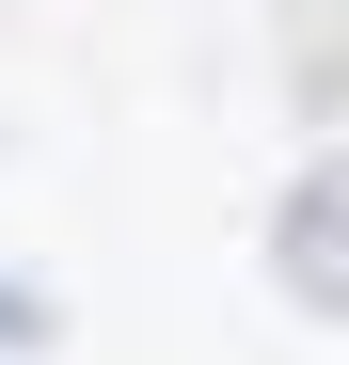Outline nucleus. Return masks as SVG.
Listing matches in <instances>:
<instances>
[{
	"label": "nucleus",
	"mask_w": 349,
	"mask_h": 365,
	"mask_svg": "<svg viewBox=\"0 0 349 365\" xmlns=\"http://www.w3.org/2000/svg\"><path fill=\"white\" fill-rule=\"evenodd\" d=\"M270 270L318 302V318H349V159H318L302 191H286V222H270Z\"/></svg>",
	"instance_id": "nucleus-1"
},
{
	"label": "nucleus",
	"mask_w": 349,
	"mask_h": 365,
	"mask_svg": "<svg viewBox=\"0 0 349 365\" xmlns=\"http://www.w3.org/2000/svg\"><path fill=\"white\" fill-rule=\"evenodd\" d=\"M0 334H16V349H32V334H48V302H16V286H0Z\"/></svg>",
	"instance_id": "nucleus-2"
}]
</instances>
